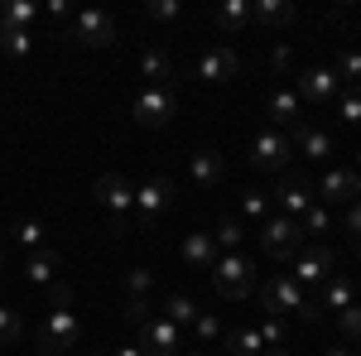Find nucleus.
I'll use <instances>...</instances> for the list:
<instances>
[{
  "mask_svg": "<svg viewBox=\"0 0 361 356\" xmlns=\"http://www.w3.org/2000/svg\"><path fill=\"white\" fill-rule=\"evenodd\" d=\"M260 356H294V352H284V347H275V352H260Z\"/></svg>",
  "mask_w": 361,
  "mask_h": 356,
  "instance_id": "47",
  "label": "nucleus"
},
{
  "mask_svg": "<svg viewBox=\"0 0 361 356\" xmlns=\"http://www.w3.org/2000/svg\"><path fill=\"white\" fill-rule=\"evenodd\" d=\"M116 356H145V352H140V347H121Z\"/></svg>",
  "mask_w": 361,
  "mask_h": 356,
  "instance_id": "46",
  "label": "nucleus"
},
{
  "mask_svg": "<svg viewBox=\"0 0 361 356\" xmlns=\"http://www.w3.org/2000/svg\"><path fill=\"white\" fill-rule=\"evenodd\" d=\"M342 221H347V231H357V236H361V197L352 202V207H342Z\"/></svg>",
  "mask_w": 361,
  "mask_h": 356,
  "instance_id": "43",
  "label": "nucleus"
},
{
  "mask_svg": "<svg viewBox=\"0 0 361 356\" xmlns=\"http://www.w3.org/2000/svg\"><path fill=\"white\" fill-rule=\"evenodd\" d=\"M0 49L15 58V63H25V58L34 54V34H29V29H0Z\"/></svg>",
  "mask_w": 361,
  "mask_h": 356,
  "instance_id": "28",
  "label": "nucleus"
},
{
  "mask_svg": "<svg viewBox=\"0 0 361 356\" xmlns=\"http://www.w3.org/2000/svg\"><path fill=\"white\" fill-rule=\"evenodd\" d=\"M299 102H318V106H328V102H337V92H342V82H337L333 68H304L299 73Z\"/></svg>",
  "mask_w": 361,
  "mask_h": 356,
  "instance_id": "13",
  "label": "nucleus"
},
{
  "mask_svg": "<svg viewBox=\"0 0 361 356\" xmlns=\"http://www.w3.org/2000/svg\"><path fill=\"white\" fill-rule=\"evenodd\" d=\"M236 73H241V58L231 54V49H207V54L197 58V68H193V78H197V82H207V87L231 82Z\"/></svg>",
  "mask_w": 361,
  "mask_h": 356,
  "instance_id": "14",
  "label": "nucleus"
},
{
  "mask_svg": "<svg viewBox=\"0 0 361 356\" xmlns=\"http://www.w3.org/2000/svg\"><path fill=\"white\" fill-rule=\"evenodd\" d=\"M34 15H39L34 0H10V5H0V29H29Z\"/></svg>",
  "mask_w": 361,
  "mask_h": 356,
  "instance_id": "25",
  "label": "nucleus"
},
{
  "mask_svg": "<svg viewBox=\"0 0 361 356\" xmlns=\"http://www.w3.org/2000/svg\"><path fill=\"white\" fill-rule=\"evenodd\" d=\"M68 39L87 44V49H106V44H116V20L106 10H78L68 25Z\"/></svg>",
  "mask_w": 361,
  "mask_h": 356,
  "instance_id": "5",
  "label": "nucleus"
},
{
  "mask_svg": "<svg viewBox=\"0 0 361 356\" xmlns=\"http://www.w3.org/2000/svg\"><path fill=\"white\" fill-rule=\"evenodd\" d=\"M357 356H361V347H357Z\"/></svg>",
  "mask_w": 361,
  "mask_h": 356,
  "instance_id": "53",
  "label": "nucleus"
},
{
  "mask_svg": "<svg viewBox=\"0 0 361 356\" xmlns=\"http://www.w3.org/2000/svg\"><path fill=\"white\" fill-rule=\"evenodd\" d=\"M25 279L39 284V289H54L58 284V255L54 250H34V255L25 260Z\"/></svg>",
  "mask_w": 361,
  "mask_h": 356,
  "instance_id": "21",
  "label": "nucleus"
},
{
  "mask_svg": "<svg viewBox=\"0 0 361 356\" xmlns=\"http://www.w3.org/2000/svg\"><path fill=\"white\" fill-rule=\"evenodd\" d=\"M337 116L352 121V125H361V87H342V92H337Z\"/></svg>",
  "mask_w": 361,
  "mask_h": 356,
  "instance_id": "31",
  "label": "nucleus"
},
{
  "mask_svg": "<svg viewBox=\"0 0 361 356\" xmlns=\"http://www.w3.org/2000/svg\"><path fill=\"white\" fill-rule=\"evenodd\" d=\"M328 356H352V352H347V347H333V352H328Z\"/></svg>",
  "mask_w": 361,
  "mask_h": 356,
  "instance_id": "48",
  "label": "nucleus"
},
{
  "mask_svg": "<svg viewBox=\"0 0 361 356\" xmlns=\"http://www.w3.org/2000/svg\"><path fill=\"white\" fill-rule=\"evenodd\" d=\"M183 260H188L193 270H212V265H217V241H212V231H193V236L183 241Z\"/></svg>",
  "mask_w": 361,
  "mask_h": 356,
  "instance_id": "19",
  "label": "nucleus"
},
{
  "mask_svg": "<svg viewBox=\"0 0 361 356\" xmlns=\"http://www.w3.org/2000/svg\"><path fill=\"white\" fill-rule=\"evenodd\" d=\"M212 25L222 29V34H241L250 25V0H222L212 10Z\"/></svg>",
  "mask_w": 361,
  "mask_h": 356,
  "instance_id": "22",
  "label": "nucleus"
},
{
  "mask_svg": "<svg viewBox=\"0 0 361 356\" xmlns=\"http://www.w3.org/2000/svg\"><path fill=\"white\" fill-rule=\"evenodd\" d=\"M149 284H154V279H149L145 265H130V270H126V289H130V299H149Z\"/></svg>",
  "mask_w": 361,
  "mask_h": 356,
  "instance_id": "41",
  "label": "nucleus"
},
{
  "mask_svg": "<svg viewBox=\"0 0 361 356\" xmlns=\"http://www.w3.org/2000/svg\"><path fill=\"white\" fill-rule=\"evenodd\" d=\"M270 125H279V130H294L299 121H304V102H299V92H270Z\"/></svg>",
  "mask_w": 361,
  "mask_h": 356,
  "instance_id": "16",
  "label": "nucleus"
},
{
  "mask_svg": "<svg viewBox=\"0 0 361 356\" xmlns=\"http://www.w3.org/2000/svg\"><path fill=\"white\" fill-rule=\"evenodd\" d=\"M289 279H294L299 289H313V284L333 279V250L328 246H304L289 260Z\"/></svg>",
  "mask_w": 361,
  "mask_h": 356,
  "instance_id": "9",
  "label": "nucleus"
},
{
  "mask_svg": "<svg viewBox=\"0 0 361 356\" xmlns=\"http://www.w3.org/2000/svg\"><path fill=\"white\" fill-rule=\"evenodd\" d=\"M173 111H178V97H173V87H145L135 97V121L145 130H159L173 121Z\"/></svg>",
  "mask_w": 361,
  "mask_h": 356,
  "instance_id": "7",
  "label": "nucleus"
},
{
  "mask_svg": "<svg viewBox=\"0 0 361 356\" xmlns=\"http://www.w3.org/2000/svg\"><path fill=\"white\" fill-rule=\"evenodd\" d=\"M250 20L265 29H284L294 25V5L289 0H250Z\"/></svg>",
  "mask_w": 361,
  "mask_h": 356,
  "instance_id": "18",
  "label": "nucleus"
},
{
  "mask_svg": "<svg viewBox=\"0 0 361 356\" xmlns=\"http://www.w3.org/2000/svg\"><path fill=\"white\" fill-rule=\"evenodd\" d=\"M49 294H54V308H68V303H73V289H68L63 279H58V284L49 289Z\"/></svg>",
  "mask_w": 361,
  "mask_h": 356,
  "instance_id": "45",
  "label": "nucleus"
},
{
  "mask_svg": "<svg viewBox=\"0 0 361 356\" xmlns=\"http://www.w3.org/2000/svg\"><path fill=\"white\" fill-rule=\"evenodd\" d=\"M241 212H246V217H260V221H265V217H270V197H265L260 188H246V192H241Z\"/></svg>",
  "mask_w": 361,
  "mask_h": 356,
  "instance_id": "39",
  "label": "nucleus"
},
{
  "mask_svg": "<svg viewBox=\"0 0 361 356\" xmlns=\"http://www.w3.org/2000/svg\"><path fill=\"white\" fill-rule=\"evenodd\" d=\"M15 241H20L29 255L44 250V221H20V226H15Z\"/></svg>",
  "mask_w": 361,
  "mask_h": 356,
  "instance_id": "35",
  "label": "nucleus"
},
{
  "mask_svg": "<svg viewBox=\"0 0 361 356\" xmlns=\"http://www.w3.org/2000/svg\"><path fill=\"white\" fill-rule=\"evenodd\" d=\"M173 197H178V192H173V183H169V178H149V183H140V188H135L140 226H154V221L173 207Z\"/></svg>",
  "mask_w": 361,
  "mask_h": 356,
  "instance_id": "11",
  "label": "nucleus"
},
{
  "mask_svg": "<svg viewBox=\"0 0 361 356\" xmlns=\"http://www.w3.org/2000/svg\"><path fill=\"white\" fill-rule=\"evenodd\" d=\"M313 197H323V207H352L361 197V173L357 168H328Z\"/></svg>",
  "mask_w": 361,
  "mask_h": 356,
  "instance_id": "10",
  "label": "nucleus"
},
{
  "mask_svg": "<svg viewBox=\"0 0 361 356\" xmlns=\"http://www.w3.org/2000/svg\"><path fill=\"white\" fill-rule=\"evenodd\" d=\"M289 63H294V54H289V44H279L275 54H270V68H275V73H289Z\"/></svg>",
  "mask_w": 361,
  "mask_h": 356,
  "instance_id": "42",
  "label": "nucleus"
},
{
  "mask_svg": "<svg viewBox=\"0 0 361 356\" xmlns=\"http://www.w3.org/2000/svg\"><path fill=\"white\" fill-rule=\"evenodd\" d=\"M68 347H78V313H73V303L68 308H54L49 323L39 328V352L44 356H63Z\"/></svg>",
  "mask_w": 361,
  "mask_h": 356,
  "instance_id": "6",
  "label": "nucleus"
},
{
  "mask_svg": "<svg viewBox=\"0 0 361 356\" xmlns=\"http://www.w3.org/2000/svg\"><path fill=\"white\" fill-rule=\"evenodd\" d=\"M140 332V352L145 356H178V347H183V328H173L169 318H149L145 328H135Z\"/></svg>",
  "mask_w": 361,
  "mask_h": 356,
  "instance_id": "12",
  "label": "nucleus"
},
{
  "mask_svg": "<svg viewBox=\"0 0 361 356\" xmlns=\"http://www.w3.org/2000/svg\"><path fill=\"white\" fill-rule=\"evenodd\" d=\"M188 356H202V352H188Z\"/></svg>",
  "mask_w": 361,
  "mask_h": 356,
  "instance_id": "52",
  "label": "nucleus"
},
{
  "mask_svg": "<svg viewBox=\"0 0 361 356\" xmlns=\"http://www.w3.org/2000/svg\"><path fill=\"white\" fill-rule=\"evenodd\" d=\"M92 197H97V207L111 217L116 231H130V212H135V188L121 178V173H102L97 183H92Z\"/></svg>",
  "mask_w": 361,
  "mask_h": 356,
  "instance_id": "2",
  "label": "nucleus"
},
{
  "mask_svg": "<svg viewBox=\"0 0 361 356\" xmlns=\"http://www.w3.org/2000/svg\"><path fill=\"white\" fill-rule=\"evenodd\" d=\"M260 246H265V255L270 260H294L299 250H304V231H299V221L284 217V212H270V217L260 221Z\"/></svg>",
  "mask_w": 361,
  "mask_h": 356,
  "instance_id": "3",
  "label": "nucleus"
},
{
  "mask_svg": "<svg viewBox=\"0 0 361 356\" xmlns=\"http://www.w3.org/2000/svg\"><path fill=\"white\" fill-rule=\"evenodd\" d=\"M188 168H193V183H197V188H217V183H222V173H226V164H222V154H217V149H197Z\"/></svg>",
  "mask_w": 361,
  "mask_h": 356,
  "instance_id": "20",
  "label": "nucleus"
},
{
  "mask_svg": "<svg viewBox=\"0 0 361 356\" xmlns=\"http://www.w3.org/2000/svg\"><path fill=\"white\" fill-rule=\"evenodd\" d=\"M255 332H260V347H265V352H275V347H284V342H289V328H284L279 318H265Z\"/></svg>",
  "mask_w": 361,
  "mask_h": 356,
  "instance_id": "32",
  "label": "nucleus"
},
{
  "mask_svg": "<svg viewBox=\"0 0 361 356\" xmlns=\"http://www.w3.org/2000/svg\"><path fill=\"white\" fill-rule=\"evenodd\" d=\"M337 332H342V337H347L352 347H361V308H357V303L337 313Z\"/></svg>",
  "mask_w": 361,
  "mask_h": 356,
  "instance_id": "33",
  "label": "nucleus"
},
{
  "mask_svg": "<svg viewBox=\"0 0 361 356\" xmlns=\"http://www.w3.org/2000/svg\"><path fill=\"white\" fill-rule=\"evenodd\" d=\"M241 236H246L241 221H231V217H222V221H217V231H212V241H217L222 250H236V246H241Z\"/></svg>",
  "mask_w": 361,
  "mask_h": 356,
  "instance_id": "37",
  "label": "nucleus"
},
{
  "mask_svg": "<svg viewBox=\"0 0 361 356\" xmlns=\"http://www.w3.org/2000/svg\"><path fill=\"white\" fill-rule=\"evenodd\" d=\"M140 73L149 78V87H169V78H173V58H169L164 49H145V54H140Z\"/></svg>",
  "mask_w": 361,
  "mask_h": 356,
  "instance_id": "23",
  "label": "nucleus"
},
{
  "mask_svg": "<svg viewBox=\"0 0 361 356\" xmlns=\"http://www.w3.org/2000/svg\"><path fill=\"white\" fill-rule=\"evenodd\" d=\"M357 173H361V149H357Z\"/></svg>",
  "mask_w": 361,
  "mask_h": 356,
  "instance_id": "49",
  "label": "nucleus"
},
{
  "mask_svg": "<svg viewBox=\"0 0 361 356\" xmlns=\"http://www.w3.org/2000/svg\"><path fill=\"white\" fill-rule=\"evenodd\" d=\"M289 145H294V149H304L308 159H328V154H333V135H328V130H318V125H308V121H299V125L289 130Z\"/></svg>",
  "mask_w": 361,
  "mask_h": 356,
  "instance_id": "17",
  "label": "nucleus"
},
{
  "mask_svg": "<svg viewBox=\"0 0 361 356\" xmlns=\"http://www.w3.org/2000/svg\"><path fill=\"white\" fill-rule=\"evenodd\" d=\"M357 255H361V236H357Z\"/></svg>",
  "mask_w": 361,
  "mask_h": 356,
  "instance_id": "50",
  "label": "nucleus"
},
{
  "mask_svg": "<svg viewBox=\"0 0 361 356\" xmlns=\"http://www.w3.org/2000/svg\"><path fill=\"white\" fill-rule=\"evenodd\" d=\"M328 221H333V217H328V207H323V202H313L304 217H299V231H304V236H308V231L318 236V231H328Z\"/></svg>",
  "mask_w": 361,
  "mask_h": 356,
  "instance_id": "40",
  "label": "nucleus"
},
{
  "mask_svg": "<svg viewBox=\"0 0 361 356\" xmlns=\"http://www.w3.org/2000/svg\"><path fill=\"white\" fill-rule=\"evenodd\" d=\"M275 202H279V212H284V217L299 221L308 207L318 202V197H313V188H308V178H294V173H289V178H284V183L275 188Z\"/></svg>",
  "mask_w": 361,
  "mask_h": 356,
  "instance_id": "15",
  "label": "nucleus"
},
{
  "mask_svg": "<svg viewBox=\"0 0 361 356\" xmlns=\"http://www.w3.org/2000/svg\"><path fill=\"white\" fill-rule=\"evenodd\" d=\"M121 318H126L130 328H145V323L154 318V303H149V299H126V308H121Z\"/></svg>",
  "mask_w": 361,
  "mask_h": 356,
  "instance_id": "36",
  "label": "nucleus"
},
{
  "mask_svg": "<svg viewBox=\"0 0 361 356\" xmlns=\"http://www.w3.org/2000/svg\"><path fill=\"white\" fill-rule=\"evenodd\" d=\"M164 318L173 323V328H193L197 323V303L188 299V294H169L164 299Z\"/></svg>",
  "mask_w": 361,
  "mask_h": 356,
  "instance_id": "26",
  "label": "nucleus"
},
{
  "mask_svg": "<svg viewBox=\"0 0 361 356\" xmlns=\"http://www.w3.org/2000/svg\"><path fill=\"white\" fill-rule=\"evenodd\" d=\"M145 15H149L154 25H173V20L183 15V5H178V0H149V5H145Z\"/></svg>",
  "mask_w": 361,
  "mask_h": 356,
  "instance_id": "38",
  "label": "nucleus"
},
{
  "mask_svg": "<svg viewBox=\"0 0 361 356\" xmlns=\"http://www.w3.org/2000/svg\"><path fill=\"white\" fill-rule=\"evenodd\" d=\"M20 332H25L20 308H5V303H0V347H15V342H20Z\"/></svg>",
  "mask_w": 361,
  "mask_h": 356,
  "instance_id": "30",
  "label": "nucleus"
},
{
  "mask_svg": "<svg viewBox=\"0 0 361 356\" xmlns=\"http://www.w3.org/2000/svg\"><path fill=\"white\" fill-rule=\"evenodd\" d=\"M289 154H294V145H289V135L284 130H260V135L250 140V164L260 168V173H279V168L289 164Z\"/></svg>",
  "mask_w": 361,
  "mask_h": 356,
  "instance_id": "8",
  "label": "nucleus"
},
{
  "mask_svg": "<svg viewBox=\"0 0 361 356\" xmlns=\"http://www.w3.org/2000/svg\"><path fill=\"white\" fill-rule=\"evenodd\" d=\"M333 73H337V82H347V87H361V54H357V49H337V63H333Z\"/></svg>",
  "mask_w": 361,
  "mask_h": 356,
  "instance_id": "29",
  "label": "nucleus"
},
{
  "mask_svg": "<svg viewBox=\"0 0 361 356\" xmlns=\"http://www.w3.org/2000/svg\"><path fill=\"white\" fill-rule=\"evenodd\" d=\"M352 303H357V289H352V284H347V279H323V299H318V308H337V313H342V308H352Z\"/></svg>",
  "mask_w": 361,
  "mask_h": 356,
  "instance_id": "24",
  "label": "nucleus"
},
{
  "mask_svg": "<svg viewBox=\"0 0 361 356\" xmlns=\"http://www.w3.org/2000/svg\"><path fill=\"white\" fill-rule=\"evenodd\" d=\"M260 303L270 308V318H275V313H299L304 323H318V318H323L318 299H308V289H299L289 274H270L265 289H260Z\"/></svg>",
  "mask_w": 361,
  "mask_h": 356,
  "instance_id": "1",
  "label": "nucleus"
},
{
  "mask_svg": "<svg viewBox=\"0 0 361 356\" xmlns=\"http://www.w3.org/2000/svg\"><path fill=\"white\" fill-rule=\"evenodd\" d=\"M222 337H226V352H231V356H260V352H265L255 328H231V332H222Z\"/></svg>",
  "mask_w": 361,
  "mask_h": 356,
  "instance_id": "27",
  "label": "nucleus"
},
{
  "mask_svg": "<svg viewBox=\"0 0 361 356\" xmlns=\"http://www.w3.org/2000/svg\"><path fill=\"white\" fill-rule=\"evenodd\" d=\"M49 15L63 20V25H73V5H68V0H49Z\"/></svg>",
  "mask_w": 361,
  "mask_h": 356,
  "instance_id": "44",
  "label": "nucleus"
},
{
  "mask_svg": "<svg viewBox=\"0 0 361 356\" xmlns=\"http://www.w3.org/2000/svg\"><path fill=\"white\" fill-rule=\"evenodd\" d=\"M92 356H106V352H92Z\"/></svg>",
  "mask_w": 361,
  "mask_h": 356,
  "instance_id": "51",
  "label": "nucleus"
},
{
  "mask_svg": "<svg viewBox=\"0 0 361 356\" xmlns=\"http://www.w3.org/2000/svg\"><path fill=\"white\" fill-rule=\"evenodd\" d=\"M212 289H217L222 299H246L250 289H255V265H250L246 255H236V250L217 255V265H212Z\"/></svg>",
  "mask_w": 361,
  "mask_h": 356,
  "instance_id": "4",
  "label": "nucleus"
},
{
  "mask_svg": "<svg viewBox=\"0 0 361 356\" xmlns=\"http://www.w3.org/2000/svg\"><path fill=\"white\" fill-rule=\"evenodd\" d=\"M193 337L202 342V347H212V342H222V318H212V313H197V323H193Z\"/></svg>",
  "mask_w": 361,
  "mask_h": 356,
  "instance_id": "34",
  "label": "nucleus"
}]
</instances>
